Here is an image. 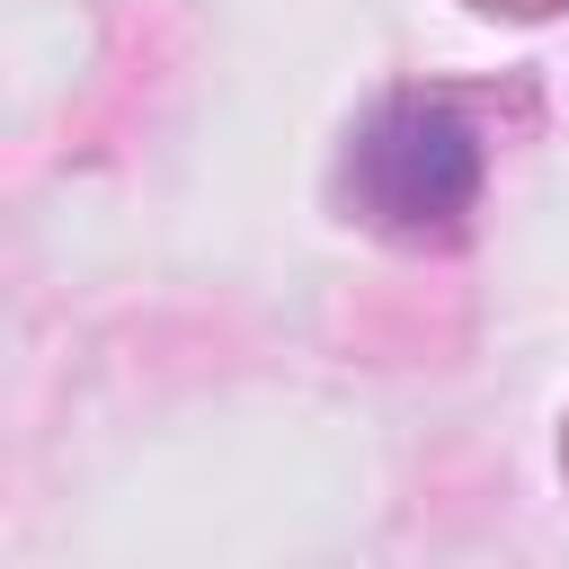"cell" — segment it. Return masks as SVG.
<instances>
[{"mask_svg": "<svg viewBox=\"0 0 569 569\" xmlns=\"http://www.w3.org/2000/svg\"><path fill=\"white\" fill-rule=\"evenodd\" d=\"M356 178L409 231L418 222H453L471 204V187H480V142L445 98H400V107L373 116V133L356 151Z\"/></svg>", "mask_w": 569, "mask_h": 569, "instance_id": "cell-1", "label": "cell"}]
</instances>
